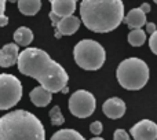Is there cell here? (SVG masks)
<instances>
[{"mask_svg":"<svg viewBox=\"0 0 157 140\" xmlns=\"http://www.w3.org/2000/svg\"><path fill=\"white\" fill-rule=\"evenodd\" d=\"M14 41L17 46H22V47H28L30 43L33 41V33L29 28L26 26H21L14 32Z\"/></svg>","mask_w":157,"mask_h":140,"instance_id":"9a60e30c","label":"cell"},{"mask_svg":"<svg viewBox=\"0 0 157 140\" xmlns=\"http://www.w3.org/2000/svg\"><path fill=\"white\" fill-rule=\"evenodd\" d=\"M50 19H51V22H52V25H54V26H57V24L61 21L59 17H57L55 14H52V13H50Z\"/></svg>","mask_w":157,"mask_h":140,"instance_id":"d4e9b609","label":"cell"},{"mask_svg":"<svg viewBox=\"0 0 157 140\" xmlns=\"http://www.w3.org/2000/svg\"><path fill=\"white\" fill-rule=\"evenodd\" d=\"M130 132L135 140H156L157 124L150 120H142L131 128Z\"/></svg>","mask_w":157,"mask_h":140,"instance_id":"ba28073f","label":"cell"},{"mask_svg":"<svg viewBox=\"0 0 157 140\" xmlns=\"http://www.w3.org/2000/svg\"><path fill=\"white\" fill-rule=\"evenodd\" d=\"M113 140H130V136L124 129H116L113 133Z\"/></svg>","mask_w":157,"mask_h":140,"instance_id":"ffe728a7","label":"cell"},{"mask_svg":"<svg viewBox=\"0 0 157 140\" xmlns=\"http://www.w3.org/2000/svg\"><path fill=\"white\" fill-rule=\"evenodd\" d=\"M7 24H8V17H6V15H2V17H0V28L6 26Z\"/></svg>","mask_w":157,"mask_h":140,"instance_id":"484cf974","label":"cell"},{"mask_svg":"<svg viewBox=\"0 0 157 140\" xmlns=\"http://www.w3.org/2000/svg\"><path fill=\"white\" fill-rule=\"evenodd\" d=\"M18 55L19 50L17 44H6L0 50V68H11L13 65H15L18 61Z\"/></svg>","mask_w":157,"mask_h":140,"instance_id":"30bf717a","label":"cell"},{"mask_svg":"<svg viewBox=\"0 0 157 140\" xmlns=\"http://www.w3.org/2000/svg\"><path fill=\"white\" fill-rule=\"evenodd\" d=\"M149 47L152 50V52L155 55H157V30L153 35H150V39H149Z\"/></svg>","mask_w":157,"mask_h":140,"instance_id":"7402d4cb","label":"cell"},{"mask_svg":"<svg viewBox=\"0 0 157 140\" xmlns=\"http://www.w3.org/2000/svg\"><path fill=\"white\" fill-rule=\"evenodd\" d=\"M157 30V28H156V25L155 24H152V22H147L146 24V32L145 33H149V35H153Z\"/></svg>","mask_w":157,"mask_h":140,"instance_id":"603a6c76","label":"cell"},{"mask_svg":"<svg viewBox=\"0 0 157 140\" xmlns=\"http://www.w3.org/2000/svg\"><path fill=\"white\" fill-rule=\"evenodd\" d=\"M80 17L87 29L108 33L119 28L124 19V4L120 0H83Z\"/></svg>","mask_w":157,"mask_h":140,"instance_id":"7a4b0ae2","label":"cell"},{"mask_svg":"<svg viewBox=\"0 0 157 140\" xmlns=\"http://www.w3.org/2000/svg\"><path fill=\"white\" fill-rule=\"evenodd\" d=\"M124 21L131 30L141 29L144 25H146V15L139 8H132L131 11H128L127 17H124Z\"/></svg>","mask_w":157,"mask_h":140,"instance_id":"4fadbf2b","label":"cell"},{"mask_svg":"<svg viewBox=\"0 0 157 140\" xmlns=\"http://www.w3.org/2000/svg\"><path fill=\"white\" fill-rule=\"evenodd\" d=\"M4 11H6V2L4 0H0V17L4 15Z\"/></svg>","mask_w":157,"mask_h":140,"instance_id":"4316f807","label":"cell"},{"mask_svg":"<svg viewBox=\"0 0 157 140\" xmlns=\"http://www.w3.org/2000/svg\"><path fill=\"white\" fill-rule=\"evenodd\" d=\"M139 10H141L142 13H144L145 15H146V14L150 11V6H149V3H144V4H142L141 7H139Z\"/></svg>","mask_w":157,"mask_h":140,"instance_id":"cb8c5ba5","label":"cell"},{"mask_svg":"<svg viewBox=\"0 0 157 140\" xmlns=\"http://www.w3.org/2000/svg\"><path fill=\"white\" fill-rule=\"evenodd\" d=\"M80 19L75 15L66 17V18H61V21L57 24V33H59L61 36H72L80 28Z\"/></svg>","mask_w":157,"mask_h":140,"instance_id":"7c38bea8","label":"cell"},{"mask_svg":"<svg viewBox=\"0 0 157 140\" xmlns=\"http://www.w3.org/2000/svg\"><path fill=\"white\" fill-rule=\"evenodd\" d=\"M29 98L35 106H37V107H46L52 100V94H50L48 91H46L41 87H36V88H33L30 91Z\"/></svg>","mask_w":157,"mask_h":140,"instance_id":"5bb4252c","label":"cell"},{"mask_svg":"<svg viewBox=\"0 0 157 140\" xmlns=\"http://www.w3.org/2000/svg\"><path fill=\"white\" fill-rule=\"evenodd\" d=\"M102 111L108 118L119 120L125 113V103L120 98H110L102 105Z\"/></svg>","mask_w":157,"mask_h":140,"instance_id":"9c48e42d","label":"cell"},{"mask_svg":"<svg viewBox=\"0 0 157 140\" xmlns=\"http://www.w3.org/2000/svg\"><path fill=\"white\" fill-rule=\"evenodd\" d=\"M91 140H105V139H102V138H92Z\"/></svg>","mask_w":157,"mask_h":140,"instance_id":"f1b7e54d","label":"cell"},{"mask_svg":"<svg viewBox=\"0 0 157 140\" xmlns=\"http://www.w3.org/2000/svg\"><path fill=\"white\" fill-rule=\"evenodd\" d=\"M50 120H51V124L57 125V127H59V125H62L65 122V118H63L62 113H61L59 106H54L50 110Z\"/></svg>","mask_w":157,"mask_h":140,"instance_id":"d6986e66","label":"cell"},{"mask_svg":"<svg viewBox=\"0 0 157 140\" xmlns=\"http://www.w3.org/2000/svg\"><path fill=\"white\" fill-rule=\"evenodd\" d=\"M17 65L19 73L37 80L41 88L50 94L61 92L68 84L66 70L40 48H25L18 55Z\"/></svg>","mask_w":157,"mask_h":140,"instance_id":"6da1fadb","label":"cell"},{"mask_svg":"<svg viewBox=\"0 0 157 140\" xmlns=\"http://www.w3.org/2000/svg\"><path fill=\"white\" fill-rule=\"evenodd\" d=\"M156 4H157V0H156Z\"/></svg>","mask_w":157,"mask_h":140,"instance_id":"f546056e","label":"cell"},{"mask_svg":"<svg viewBox=\"0 0 157 140\" xmlns=\"http://www.w3.org/2000/svg\"><path fill=\"white\" fill-rule=\"evenodd\" d=\"M102 122L99 121H94L91 125H90V131H91V133H94V135H101L102 133Z\"/></svg>","mask_w":157,"mask_h":140,"instance_id":"44dd1931","label":"cell"},{"mask_svg":"<svg viewBox=\"0 0 157 140\" xmlns=\"http://www.w3.org/2000/svg\"><path fill=\"white\" fill-rule=\"evenodd\" d=\"M150 72L146 62L139 58L124 59L117 68V80L123 88L128 91L142 89L149 81Z\"/></svg>","mask_w":157,"mask_h":140,"instance_id":"277c9868","label":"cell"},{"mask_svg":"<svg viewBox=\"0 0 157 140\" xmlns=\"http://www.w3.org/2000/svg\"><path fill=\"white\" fill-rule=\"evenodd\" d=\"M75 10H76L75 0H52L51 2V13L59 18L73 15Z\"/></svg>","mask_w":157,"mask_h":140,"instance_id":"8fae6325","label":"cell"},{"mask_svg":"<svg viewBox=\"0 0 157 140\" xmlns=\"http://www.w3.org/2000/svg\"><path fill=\"white\" fill-rule=\"evenodd\" d=\"M50 140H86L75 129H61L52 135Z\"/></svg>","mask_w":157,"mask_h":140,"instance_id":"e0dca14e","label":"cell"},{"mask_svg":"<svg viewBox=\"0 0 157 140\" xmlns=\"http://www.w3.org/2000/svg\"><path fill=\"white\" fill-rule=\"evenodd\" d=\"M146 41V33L142 29H135L131 30L130 35H128V43L132 47H141L145 44Z\"/></svg>","mask_w":157,"mask_h":140,"instance_id":"ac0fdd59","label":"cell"},{"mask_svg":"<svg viewBox=\"0 0 157 140\" xmlns=\"http://www.w3.org/2000/svg\"><path fill=\"white\" fill-rule=\"evenodd\" d=\"M68 107L69 111L77 118H88L95 111L97 102H95V98L91 92L78 89L69 98Z\"/></svg>","mask_w":157,"mask_h":140,"instance_id":"52a82bcc","label":"cell"},{"mask_svg":"<svg viewBox=\"0 0 157 140\" xmlns=\"http://www.w3.org/2000/svg\"><path fill=\"white\" fill-rule=\"evenodd\" d=\"M68 91H69L68 87H65V88H62V91H61V92H63V94H68Z\"/></svg>","mask_w":157,"mask_h":140,"instance_id":"83f0119b","label":"cell"},{"mask_svg":"<svg viewBox=\"0 0 157 140\" xmlns=\"http://www.w3.org/2000/svg\"><path fill=\"white\" fill-rule=\"evenodd\" d=\"M40 8H41L40 0H19L18 2V10L24 15H28V17L36 15Z\"/></svg>","mask_w":157,"mask_h":140,"instance_id":"2e32d148","label":"cell"},{"mask_svg":"<svg viewBox=\"0 0 157 140\" xmlns=\"http://www.w3.org/2000/svg\"><path fill=\"white\" fill-rule=\"evenodd\" d=\"M0 140H46V132L35 114L14 110L0 117Z\"/></svg>","mask_w":157,"mask_h":140,"instance_id":"3957f363","label":"cell"},{"mask_svg":"<svg viewBox=\"0 0 157 140\" xmlns=\"http://www.w3.org/2000/svg\"><path fill=\"white\" fill-rule=\"evenodd\" d=\"M75 61L84 70H98L103 66L106 59L105 48L95 40H81L73 50Z\"/></svg>","mask_w":157,"mask_h":140,"instance_id":"5b68a950","label":"cell"},{"mask_svg":"<svg viewBox=\"0 0 157 140\" xmlns=\"http://www.w3.org/2000/svg\"><path fill=\"white\" fill-rule=\"evenodd\" d=\"M22 98V84L15 76L0 74V110L14 107Z\"/></svg>","mask_w":157,"mask_h":140,"instance_id":"8992f818","label":"cell"}]
</instances>
